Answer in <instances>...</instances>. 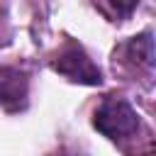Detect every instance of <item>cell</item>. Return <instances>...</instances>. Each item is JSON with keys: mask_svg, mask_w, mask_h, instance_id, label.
Returning a JSON list of instances; mask_svg holds the SVG:
<instances>
[{"mask_svg": "<svg viewBox=\"0 0 156 156\" xmlns=\"http://www.w3.org/2000/svg\"><path fill=\"white\" fill-rule=\"evenodd\" d=\"M105 2L115 10L117 17H127V15H132V10L139 5V0H105Z\"/></svg>", "mask_w": 156, "mask_h": 156, "instance_id": "5", "label": "cell"}, {"mask_svg": "<svg viewBox=\"0 0 156 156\" xmlns=\"http://www.w3.org/2000/svg\"><path fill=\"white\" fill-rule=\"evenodd\" d=\"M127 54H129L132 61H136V63L151 68V66H154V39H151V32H144V34L129 39Z\"/></svg>", "mask_w": 156, "mask_h": 156, "instance_id": "4", "label": "cell"}, {"mask_svg": "<svg viewBox=\"0 0 156 156\" xmlns=\"http://www.w3.org/2000/svg\"><path fill=\"white\" fill-rule=\"evenodd\" d=\"M93 124H95V129H98L100 134H105L107 139L119 141V139L132 136V134L139 129V117H136L134 107H132L127 100L107 98V100L95 110Z\"/></svg>", "mask_w": 156, "mask_h": 156, "instance_id": "1", "label": "cell"}, {"mask_svg": "<svg viewBox=\"0 0 156 156\" xmlns=\"http://www.w3.org/2000/svg\"><path fill=\"white\" fill-rule=\"evenodd\" d=\"M51 68L73 83H83V85H100L102 83L100 68L90 61V56L83 51V46H78L73 41H68L56 54V58L51 61Z\"/></svg>", "mask_w": 156, "mask_h": 156, "instance_id": "2", "label": "cell"}, {"mask_svg": "<svg viewBox=\"0 0 156 156\" xmlns=\"http://www.w3.org/2000/svg\"><path fill=\"white\" fill-rule=\"evenodd\" d=\"M29 80L27 73L12 66H0V107L7 112H17L27 105Z\"/></svg>", "mask_w": 156, "mask_h": 156, "instance_id": "3", "label": "cell"}]
</instances>
